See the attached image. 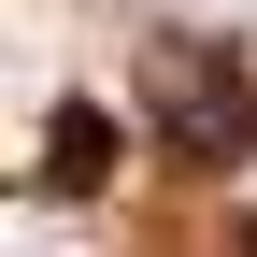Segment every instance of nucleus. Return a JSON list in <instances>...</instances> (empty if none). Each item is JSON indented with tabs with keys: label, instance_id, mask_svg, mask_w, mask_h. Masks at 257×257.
<instances>
[{
	"label": "nucleus",
	"instance_id": "nucleus-1",
	"mask_svg": "<svg viewBox=\"0 0 257 257\" xmlns=\"http://www.w3.org/2000/svg\"><path fill=\"white\" fill-rule=\"evenodd\" d=\"M143 114L172 157H200V172H243L257 157V72L229 43H200V29H157L143 43Z\"/></svg>",
	"mask_w": 257,
	"mask_h": 257
},
{
	"label": "nucleus",
	"instance_id": "nucleus-3",
	"mask_svg": "<svg viewBox=\"0 0 257 257\" xmlns=\"http://www.w3.org/2000/svg\"><path fill=\"white\" fill-rule=\"evenodd\" d=\"M243 257H257V214H243Z\"/></svg>",
	"mask_w": 257,
	"mask_h": 257
},
{
	"label": "nucleus",
	"instance_id": "nucleus-2",
	"mask_svg": "<svg viewBox=\"0 0 257 257\" xmlns=\"http://www.w3.org/2000/svg\"><path fill=\"white\" fill-rule=\"evenodd\" d=\"M100 172H114V114H100V100H57V114H43V186L86 200Z\"/></svg>",
	"mask_w": 257,
	"mask_h": 257
}]
</instances>
